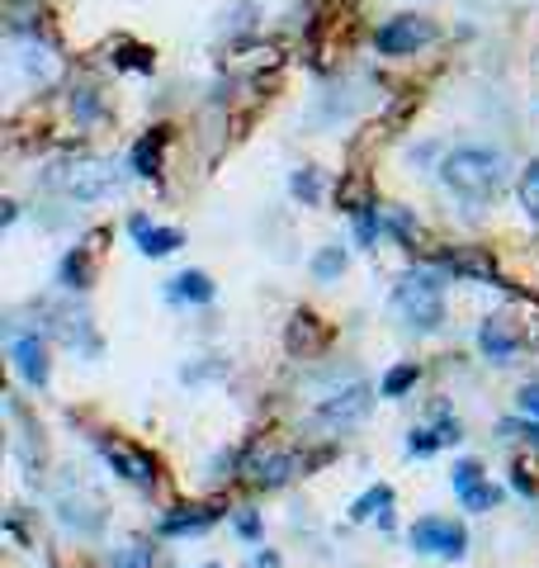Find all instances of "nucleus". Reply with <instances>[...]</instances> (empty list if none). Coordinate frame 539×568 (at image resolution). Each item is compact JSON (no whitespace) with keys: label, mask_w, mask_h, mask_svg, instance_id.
Wrapping results in <instances>:
<instances>
[{"label":"nucleus","mask_w":539,"mask_h":568,"mask_svg":"<svg viewBox=\"0 0 539 568\" xmlns=\"http://www.w3.org/2000/svg\"><path fill=\"white\" fill-rule=\"evenodd\" d=\"M440 185L464 204H488L506 185V157L492 147H454L440 162Z\"/></svg>","instance_id":"1"},{"label":"nucleus","mask_w":539,"mask_h":568,"mask_svg":"<svg viewBox=\"0 0 539 568\" xmlns=\"http://www.w3.org/2000/svg\"><path fill=\"white\" fill-rule=\"evenodd\" d=\"M393 313L416 332H436L445 322V280L436 270H407L393 289Z\"/></svg>","instance_id":"2"},{"label":"nucleus","mask_w":539,"mask_h":568,"mask_svg":"<svg viewBox=\"0 0 539 568\" xmlns=\"http://www.w3.org/2000/svg\"><path fill=\"white\" fill-rule=\"evenodd\" d=\"M436 38H440V29L426 15H393L374 29V48L384 57H412V53H422V48L436 43Z\"/></svg>","instance_id":"3"},{"label":"nucleus","mask_w":539,"mask_h":568,"mask_svg":"<svg viewBox=\"0 0 539 568\" xmlns=\"http://www.w3.org/2000/svg\"><path fill=\"white\" fill-rule=\"evenodd\" d=\"M412 550L416 554H440V559H464L469 535L459 521H440V516H426V521L412 526Z\"/></svg>","instance_id":"4"},{"label":"nucleus","mask_w":539,"mask_h":568,"mask_svg":"<svg viewBox=\"0 0 539 568\" xmlns=\"http://www.w3.org/2000/svg\"><path fill=\"white\" fill-rule=\"evenodd\" d=\"M57 185L67 190L72 199L95 204V199H104V195H110V190L118 185V176H114V166H110V162H72L67 171L57 176Z\"/></svg>","instance_id":"5"},{"label":"nucleus","mask_w":539,"mask_h":568,"mask_svg":"<svg viewBox=\"0 0 539 568\" xmlns=\"http://www.w3.org/2000/svg\"><path fill=\"white\" fill-rule=\"evenodd\" d=\"M521 332H516V322H511L506 313H497V318H488L478 327V346H483V356L492 360V365H511L516 360V351H521Z\"/></svg>","instance_id":"6"},{"label":"nucleus","mask_w":539,"mask_h":568,"mask_svg":"<svg viewBox=\"0 0 539 568\" xmlns=\"http://www.w3.org/2000/svg\"><path fill=\"white\" fill-rule=\"evenodd\" d=\"M128 232L138 237V251H142V256H170V251L185 247V232L152 223L147 214H133V218H128Z\"/></svg>","instance_id":"7"},{"label":"nucleus","mask_w":539,"mask_h":568,"mask_svg":"<svg viewBox=\"0 0 539 568\" xmlns=\"http://www.w3.org/2000/svg\"><path fill=\"white\" fill-rule=\"evenodd\" d=\"M364 412H370V389H364V384H350L346 393H332V398H326L318 417H322L326 426H332V431H336V426L346 431V426L364 422Z\"/></svg>","instance_id":"8"},{"label":"nucleus","mask_w":539,"mask_h":568,"mask_svg":"<svg viewBox=\"0 0 539 568\" xmlns=\"http://www.w3.org/2000/svg\"><path fill=\"white\" fill-rule=\"evenodd\" d=\"M15 370H20V379L29 384V389H43L48 384V346L38 341V337H15Z\"/></svg>","instance_id":"9"},{"label":"nucleus","mask_w":539,"mask_h":568,"mask_svg":"<svg viewBox=\"0 0 539 568\" xmlns=\"http://www.w3.org/2000/svg\"><path fill=\"white\" fill-rule=\"evenodd\" d=\"M104 460L114 464L124 479H133V483H152L156 479V464L147 455H133V450H124V446H104Z\"/></svg>","instance_id":"10"},{"label":"nucleus","mask_w":539,"mask_h":568,"mask_svg":"<svg viewBox=\"0 0 539 568\" xmlns=\"http://www.w3.org/2000/svg\"><path fill=\"white\" fill-rule=\"evenodd\" d=\"M214 294L218 289H214V280H208L204 270H185V275L170 280V299H176V304H208Z\"/></svg>","instance_id":"11"},{"label":"nucleus","mask_w":539,"mask_h":568,"mask_svg":"<svg viewBox=\"0 0 539 568\" xmlns=\"http://www.w3.org/2000/svg\"><path fill=\"white\" fill-rule=\"evenodd\" d=\"M388 507H393V488L378 483V488H370V493L350 507V521H370V516H378V521L388 526Z\"/></svg>","instance_id":"12"},{"label":"nucleus","mask_w":539,"mask_h":568,"mask_svg":"<svg viewBox=\"0 0 539 568\" xmlns=\"http://www.w3.org/2000/svg\"><path fill=\"white\" fill-rule=\"evenodd\" d=\"M162 142H166V128H156V138H142L133 147V171L138 176H156V166H162Z\"/></svg>","instance_id":"13"},{"label":"nucleus","mask_w":539,"mask_h":568,"mask_svg":"<svg viewBox=\"0 0 539 568\" xmlns=\"http://www.w3.org/2000/svg\"><path fill=\"white\" fill-rule=\"evenodd\" d=\"M521 209H525V214H530L535 223H539V157H535V162L521 171Z\"/></svg>","instance_id":"14"},{"label":"nucleus","mask_w":539,"mask_h":568,"mask_svg":"<svg viewBox=\"0 0 539 568\" xmlns=\"http://www.w3.org/2000/svg\"><path fill=\"white\" fill-rule=\"evenodd\" d=\"M218 516L214 512H194V516H166L162 521V531L166 535H185V531H208V526H214Z\"/></svg>","instance_id":"15"},{"label":"nucleus","mask_w":539,"mask_h":568,"mask_svg":"<svg viewBox=\"0 0 539 568\" xmlns=\"http://www.w3.org/2000/svg\"><path fill=\"white\" fill-rule=\"evenodd\" d=\"M416 384V365H398V370H388L384 374V384H378V393L384 398H402L407 389Z\"/></svg>","instance_id":"16"},{"label":"nucleus","mask_w":539,"mask_h":568,"mask_svg":"<svg viewBox=\"0 0 539 568\" xmlns=\"http://www.w3.org/2000/svg\"><path fill=\"white\" fill-rule=\"evenodd\" d=\"M341 270H346V251H341V247H322L318 261H312V275H318V280H336Z\"/></svg>","instance_id":"17"},{"label":"nucleus","mask_w":539,"mask_h":568,"mask_svg":"<svg viewBox=\"0 0 539 568\" xmlns=\"http://www.w3.org/2000/svg\"><path fill=\"white\" fill-rule=\"evenodd\" d=\"M288 469H294V460L270 455V460H260V464H256V483H284V479H288Z\"/></svg>","instance_id":"18"},{"label":"nucleus","mask_w":539,"mask_h":568,"mask_svg":"<svg viewBox=\"0 0 539 568\" xmlns=\"http://www.w3.org/2000/svg\"><path fill=\"white\" fill-rule=\"evenodd\" d=\"M459 502H464V512H488V507H497V488L492 483H473L469 493H459Z\"/></svg>","instance_id":"19"},{"label":"nucleus","mask_w":539,"mask_h":568,"mask_svg":"<svg viewBox=\"0 0 539 568\" xmlns=\"http://www.w3.org/2000/svg\"><path fill=\"white\" fill-rule=\"evenodd\" d=\"M450 483H454V493H469L473 483H483V464L478 460H459L454 474H450Z\"/></svg>","instance_id":"20"},{"label":"nucleus","mask_w":539,"mask_h":568,"mask_svg":"<svg viewBox=\"0 0 539 568\" xmlns=\"http://www.w3.org/2000/svg\"><path fill=\"white\" fill-rule=\"evenodd\" d=\"M445 441H440V431H412V441H407V455H416V460H426V455H436Z\"/></svg>","instance_id":"21"},{"label":"nucleus","mask_w":539,"mask_h":568,"mask_svg":"<svg viewBox=\"0 0 539 568\" xmlns=\"http://www.w3.org/2000/svg\"><path fill=\"white\" fill-rule=\"evenodd\" d=\"M294 195L304 199V204H318V199H322V185H318V176H312V171H298V176H294Z\"/></svg>","instance_id":"22"},{"label":"nucleus","mask_w":539,"mask_h":568,"mask_svg":"<svg viewBox=\"0 0 539 568\" xmlns=\"http://www.w3.org/2000/svg\"><path fill=\"white\" fill-rule=\"evenodd\" d=\"M516 408L525 412V417H535V422H539V384H525V389L516 393Z\"/></svg>","instance_id":"23"},{"label":"nucleus","mask_w":539,"mask_h":568,"mask_svg":"<svg viewBox=\"0 0 539 568\" xmlns=\"http://www.w3.org/2000/svg\"><path fill=\"white\" fill-rule=\"evenodd\" d=\"M118 568H147V550H133L124 564H118Z\"/></svg>","instance_id":"24"},{"label":"nucleus","mask_w":539,"mask_h":568,"mask_svg":"<svg viewBox=\"0 0 539 568\" xmlns=\"http://www.w3.org/2000/svg\"><path fill=\"white\" fill-rule=\"evenodd\" d=\"M511 483H516V493H525V498H535V483L530 479H525V474L516 469V479H511Z\"/></svg>","instance_id":"25"},{"label":"nucleus","mask_w":539,"mask_h":568,"mask_svg":"<svg viewBox=\"0 0 539 568\" xmlns=\"http://www.w3.org/2000/svg\"><path fill=\"white\" fill-rule=\"evenodd\" d=\"M236 531H242V535H256L260 521H256V516H242V521H236Z\"/></svg>","instance_id":"26"},{"label":"nucleus","mask_w":539,"mask_h":568,"mask_svg":"<svg viewBox=\"0 0 539 568\" xmlns=\"http://www.w3.org/2000/svg\"><path fill=\"white\" fill-rule=\"evenodd\" d=\"M252 568H280V559H274V554H256Z\"/></svg>","instance_id":"27"}]
</instances>
